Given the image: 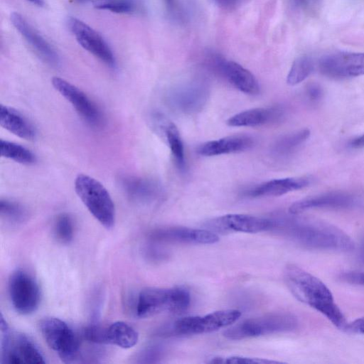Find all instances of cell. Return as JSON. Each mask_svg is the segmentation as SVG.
<instances>
[{
	"mask_svg": "<svg viewBox=\"0 0 364 364\" xmlns=\"http://www.w3.org/2000/svg\"><path fill=\"white\" fill-rule=\"evenodd\" d=\"M284 279L295 298L322 314L337 328L345 329V316L321 280L292 264L285 267Z\"/></svg>",
	"mask_w": 364,
	"mask_h": 364,
	"instance_id": "6da1fadb",
	"label": "cell"
},
{
	"mask_svg": "<svg viewBox=\"0 0 364 364\" xmlns=\"http://www.w3.org/2000/svg\"><path fill=\"white\" fill-rule=\"evenodd\" d=\"M276 223L289 238L310 250L346 252L354 247L345 232L323 221L284 218Z\"/></svg>",
	"mask_w": 364,
	"mask_h": 364,
	"instance_id": "7a4b0ae2",
	"label": "cell"
},
{
	"mask_svg": "<svg viewBox=\"0 0 364 364\" xmlns=\"http://www.w3.org/2000/svg\"><path fill=\"white\" fill-rule=\"evenodd\" d=\"M190 302V293L184 287H147L138 294L133 309L137 317L146 318L163 312L182 313Z\"/></svg>",
	"mask_w": 364,
	"mask_h": 364,
	"instance_id": "3957f363",
	"label": "cell"
},
{
	"mask_svg": "<svg viewBox=\"0 0 364 364\" xmlns=\"http://www.w3.org/2000/svg\"><path fill=\"white\" fill-rule=\"evenodd\" d=\"M75 190L93 217L105 228L112 229L115 222V208L105 187L88 175L79 174L75 181Z\"/></svg>",
	"mask_w": 364,
	"mask_h": 364,
	"instance_id": "277c9868",
	"label": "cell"
},
{
	"mask_svg": "<svg viewBox=\"0 0 364 364\" xmlns=\"http://www.w3.org/2000/svg\"><path fill=\"white\" fill-rule=\"evenodd\" d=\"M296 317L289 313L267 314L247 319L231 326L223 335L229 340L237 341L272 333L291 331L296 328Z\"/></svg>",
	"mask_w": 364,
	"mask_h": 364,
	"instance_id": "5b68a950",
	"label": "cell"
},
{
	"mask_svg": "<svg viewBox=\"0 0 364 364\" xmlns=\"http://www.w3.org/2000/svg\"><path fill=\"white\" fill-rule=\"evenodd\" d=\"M1 363H46L38 346L27 336L11 332L2 314L0 318Z\"/></svg>",
	"mask_w": 364,
	"mask_h": 364,
	"instance_id": "8992f818",
	"label": "cell"
},
{
	"mask_svg": "<svg viewBox=\"0 0 364 364\" xmlns=\"http://www.w3.org/2000/svg\"><path fill=\"white\" fill-rule=\"evenodd\" d=\"M40 330L48 346L65 363L75 362L79 358V339L65 321L55 317L44 318L40 322Z\"/></svg>",
	"mask_w": 364,
	"mask_h": 364,
	"instance_id": "52a82bcc",
	"label": "cell"
},
{
	"mask_svg": "<svg viewBox=\"0 0 364 364\" xmlns=\"http://www.w3.org/2000/svg\"><path fill=\"white\" fill-rule=\"evenodd\" d=\"M209 97L207 83L200 80H192L172 87L167 94L168 105L175 111L193 114L203 109Z\"/></svg>",
	"mask_w": 364,
	"mask_h": 364,
	"instance_id": "ba28073f",
	"label": "cell"
},
{
	"mask_svg": "<svg viewBox=\"0 0 364 364\" xmlns=\"http://www.w3.org/2000/svg\"><path fill=\"white\" fill-rule=\"evenodd\" d=\"M240 316L239 310L230 309L216 311L203 316H187L176 321L171 331L176 335L210 333L231 325Z\"/></svg>",
	"mask_w": 364,
	"mask_h": 364,
	"instance_id": "9c48e42d",
	"label": "cell"
},
{
	"mask_svg": "<svg viewBox=\"0 0 364 364\" xmlns=\"http://www.w3.org/2000/svg\"><path fill=\"white\" fill-rule=\"evenodd\" d=\"M9 294L14 309L22 315H28L38 307L41 292L37 282L28 272L17 269L9 279Z\"/></svg>",
	"mask_w": 364,
	"mask_h": 364,
	"instance_id": "30bf717a",
	"label": "cell"
},
{
	"mask_svg": "<svg viewBox=\"0 0 364 364\" xmlns=\"http://www.w3.org/2000/svg\"><path fill=\"white\" fill-rule=\"evenodd\" d=\"M67 26L77 43L107 66L114 69L117 66L115 56L105 38L94 28L79 18L70 16Z\"/></svg>",
	"mask_w": 364,
	"mask_h": 364,
	"instance_id": "8fae6325",
	"label": "cell"
},
{
	"mask_svg": "<svg viewBox=\"0 0 364 364\" xmlns=\"http://www.w3.org/2000/svg\"><path fill=\"white\" fill-rule=\"evenodd\" d=\"M321 74L332 79L364 75V53L336 52L323 56L318 62Z\"/></svg>",
	"mask_w": 364,
	"mask_h": 364,
	"instance_id": "7c38bea8",
	"label": "cell"
},
{
	"mask_svg": "<svg viewBox=\"0 0 364 364\" xmlns=\"http://www.w3.org/2000/svg\"><path fill=\"white\" fill-rule=\"evenodd\" d=\"M51 82L53 87L72 105L87 124L92 127L102 124L101 111L84 92L59 77H53Z\"/></svg>",
	"mask_w": 364,
	"mask_h": 364,
	"instance_id": "4fadbf2b",
	"label": "cell"
},
{
	"mask_svg": "<svg viewBox=\"0 0 364 364\" xmlns=\"http://www.w3.org/2000/svg\"><path fill=\"white\" fill-rule=\"evenodd\" d=\"M274 221L246 214H227L208 220V230L218 233H257L270 229Z\"/></svg>",
	"mask_w": 364,
	"mask_h": 364,
	"instance_id": "5bb4252c",
	"label": "cell"
},
{
	"mask_svg": "<svg viewBox=\"0 0 364 364\" xmlns=\"http://www.w3.org/2000/svg\"><path fill=\"white\" fill-rule=\"evenodd\" d=\"M210 57V62L215 70L234 87L247 95H256L259 93V82L247 69L218 55Z\"/></svg>",
	"mask_w": 364,
	"mask_h": 364,
	"instance_id": "9a60e30c",
	"label": "cell"
},
{
	"mask_svg": "<svg viewBox=\"0 0 364 364\" xmlns=\"http://www.w3.org/2000/svg\"><path fill=\"white\" fill-rule=\"evenodd\" d=\"M10 21L43 61L53 67L59 65L60 57L55 49L23 16L18 12H13L10 15Z\"/></svg>",
	"mask_w": 364,
	"mask_h": 364,
	"instance_id": "2e32d148",
	"label": "cell"
},
{
	"mask_svg": "<svg viewBox=\"0 0 364 364\" xmlns=\"http://www.w3.org/2000/svg\"><path fill=\"white\" fill-rule=\"evenodd\" d=\"M358 205V200L352 195L332 191L309 196L296 201L289 208L292 215H297L311 209H348Z\"/></svg>",
	"mask_w": 364,
	"mask_h": 364,
	"instance_id": "e0dca14e",
	"label": "cell"
},
{
	"mask_svg": "<svg viewBox=\"0 0 364 364\" xmlns=\"http://www.w3.org/2000/svg\"><path fill=\"white\" fill-rule=\"evenodd\" d=\"M149 237L155 242L188 244H213L219 240L218 235L208 229L186 227L156 229L150 233Z\"/></svg>",
	"mask_w": 364,
	"mask_h": 364,
	"instance_id": "ac0fdd59",
	"label": "cell"
},
{
	"mask_svg": "<svg viewBox=\"0 0 364 364\" xmlns=\"http://www.w3.org/2000/svg\"><path fill=\"white\" fill-rule=\"evenodd\" d=\"M253 144V139L248 135H232L203 143L198 147L197 152L203 156H215L243 151Z\"/></svg>",
	"mask_w": 364,
	"mask_h": 364,
	"instance_id": "d6986e66",
	"label": "cell"
},
{
	"mask_svg": "<svg viewBox=\"0 0 364 364\" xmlns=\"http://www.w3.org/2000/svg\"><path fill=\"white\" fill-rule=\"evenodd\" d=\"M283 114L279 107L252 108L232 116L226 123L230 127H258L274 122Z\"/></svg>",
	"mask_w": 364,
	"mask_h": 364,
	"instance_id": "ffe728a7",
	"label": "cell"
},
{
	"mask_svg": "<svg viewBox=\"0 0 364 364\" xmlns=\"http://www.w3.org/2000/svg\"><path fill=\"white\" fill-rule=\"evenodd\" d=\"M310 179L306 177H290L272 179L263 182L249 190L251 197L280 196L289 192L302 189L309 186Z\"/></svg>",
	"mask_w": 364,
	"mask_h": 364,
	"instance_id": "44dd1931",
	"label": "cell"
},
{
	"mask_svg": "<svg viewBox=\"0 0 364 364\" xmlns=\"http://www.w3.org/2000/svg\"><path fill=\"white\" fill-rule=\"evenodd\" d=\"M0 124L20 138L32 140L36 137L33 124L17 109L2 104L0 105Z\"/></svg>",
	"mask_w": 364,
	"mask_h": 364,
	"instance_id": "7402d4cb",
	"label": "cell"
},
{
	"mask_svg": "<svg viewBox=\"0 0 364 364\" xmlns=\"http://www.w3.org/2000/svg\"><path fill=\"white\" fill-rule=\"evenodd\" d=\"M122 186L131 199L140 203L153 201L161 195V187L146 178L128 176L122 178Z\"/></svg>",
	"mask_w": 364,
	"mask_h": 364,
	"instance_id": "603a6c76",
	"label": "cell"
},
{
	"mask_svg": "<svg viewBox=\"0 0 364 364\" xmlns=\"http://www.w3.org/2000/svg\"><path fill=\"white\" fill-rule=\"evenodd\" d=\"M310 136L307 129L297 130L278 137L271 146V152L274 156L284 157L293 154Z\"/></svg>",
	"mask_w": 364,
	"mask_h": 364,
	"instance_id": "cb8c5ba5",
	"label": "cell"
},
{
	"mask_svg": "<svg viewBox=\"0 0 364 364\" xmlns=\"http://www.w3.org/2000/svg\"><path fill=\"white\" fill-rule=\"evenodd\" d=\"M108 344L115 345L122 348L134 346L139 339L136 330L124 321H117L107 327Z\"/></svg>",
	"mask_w": 364,
	"mask_h": 364,
	"instance_id": "d4e9b609",
	"label": "cell"
},
{
	"mask_svg": "<svg viewBox=\"0 0 364 364\" xmlns=\"http://www.w3.org/2000/svg\"><path fill=\"white\" fill-rule=\"evenodd\" d=\"M162 129L168 144L175 164L181 171L186 167L184 146L177 127L171 122L166 121Z\"/></svg>",
	"mask_w": 364,
	"mask_h": 364,
	"instance_id": "484cf974",
	"label": "cell"
},
{
	"mask_svg": "<svg viewBox=\"0 0 364 364\" xmlns=\"http://www.w3.org/2000/svg\"><path fill=\"white\" fill-rule=\"evenodd\" d=\"M1 156L16 162L31 165L36 162V155L25 146L7 140L1 139Z\"/></svg>",
	"mask_w": 364,
	"mask_h": 364,
	"instance_id": "4316f807",
	"label": "cell"
},
{
	"mask_svg": "<svg viewBox=\"0 0 364 364\" xmlns=\"http://www.w3.org/2000/svg\"><path fill=\"white\" fill-rule=\"evenodd\" d=\"M314 63L308 55L297 58L292 63L287 77V82L290 85H296L306 80L313 72Z\"/></svg>",
	"mask_w": 364,
	"mask_h": 364,
	"instance_id": "83f0119b",
	"label": "cell"
},
{
	"mask_svg": "<svg viewBox=\"0 0 364 364\" xmlns=\"http://www.w3.org/2000/svg\"><path fill=\"white\" fill-rule=\"evenodd\" d=\"M100 10L117 14H132L139 9L137 0H105L95 4Z\"/></svg>",
	"mask_w": 364,
	"mask_h": 364,
	"instance_id": "f1b7e54d",
	"label": "cell"
},
{
	"mask_svg": "<svg viewBox=\"0 0 364 364\" xmlns=\"http://www.w3.org/2000/svg\"><path fill=\"white\" fill-rule=\"evenodd\" d=\"M0 213L4 218L14 223H21L27 218V211L24 207L8 199L1 200Z\"/></svg>",
	"mask_w": 364,
	"mask_h": 364,
	"instance_id": "f546056e",
	"label": "cell"
},
{
	"mask_svg": "<svg viewBox=\"0 0 364 364\" xmlns=\"http://www.w3.org/2000/svg\"><path fill=\"white\" fill-rule=\"evenodd\" d=\"M54 234L61 243L68 244L73 240L74 227L69 215L62 213L57 217L54 223Z\"/></svg>",
	"mask_w": 364,
	"mask_h": 364,
	"instance_id": "4dcf8cb0",
	"label": "cell"
},
{
	"mask_svg": "<svg viewBox=\"0 0 364 364\" xmlns=\"http://www.w3.org/2000/svg\"><path fill=\"white\" fill-rule=\"evenodd\" d=\"M210 363H228V364H269L279 363V362L259 358H251L245 356H214L208 361Z\"/></svg>",
	"mask_w": 364,
	"mask_h": 364,
	"instance_id": "1f68e13d",
	"label": "cell"
},
{
	"mask_svg": "<svg viewBox=\"0 0 364 364\" xmlns=\"http://www.w3.org/2000/svg\"><path fill=\"white\" fill-rule=\"evenodd\" d=\"M84 338L95 344H108L107 328L93 322L83 329Z\"/></svg>",
	"mask_w": 364,
	"mask_h": 364,
	"instance_id": "d6a6232c",
	"label": "cell"
},
{
	"mask_svg": "<svg viewBox=\"0 0 364 364\" xmlns=\"http://www.w3.org/2000/svg\"><path fill=\"white\" fill-rule=\"evenodd\" d=\"M163 355V349L161 346L154 345L146 347L139 356L138 363H154L159 362Z\"/></svg>",
	"mask_w": 364,
	"mask_h": 364,
	"instance_id": "836d02e7",
	"label": "cell"
},
{
	"mask_svg": "<svg viewBox=\"0 0 364 364\" xmlns=\"http://www.w3.org/2000/svg\"><path fill=\"white\" fill-rule=\"evenodd\" d=\"M305 95L309 102L316 104L322 99L323 90L320 85L314 82L310 83L305 90Z\"/></svg>",
	"mask_w": 364,
	"mask_h": 364,
	"instance_id": "e575fe53",
	"label": "cell"
},
{
	"mask_svg": "<svg viewBox=\"0 0 364 364\" xmlns=\"http://www.w3.org/2000/svg\"><path fill=\"white\" fill-rule=\"evenodd\" d=\"M340 278L348 283L364 285V272H347L343 273Z\"/></svg>",
	"mask_w": 364,
	"mask_h": 364,
	"instance_id": "d590c367",
	"label": "cell"
},
{
	"mask_svg": "<svg viewBox=\"0 0 364 364\" xmlns=\"http://www.w3.org/2000/svg\"><path fill=\"white\" fill-rule=\"evenodd\" d=\"M345 330L349 332L364 335V317L359 318L347 323Z\"/></svg>",
	"mask_w": 364,
	"mask_h": 364,
	"instance_id": "8d00e7d4",
	"label": "cell"
},
{
	"mask_svg": "<svg viewBox=\"0 0 364 364\" xmlns=\"http://www.w3.org/2000/svg\"><path fill=\"white\" fill-rule=\"evenodd\" d=\"M312 0H290L291 4L297 9H306Z\"/></svg>",
	"mask_w": 364,
	"mask_h": 364,
	"instance_id": "74e56055",
	"label": "cell"
},
{
	"mask_svg": "<svg viewBox=\"0 0 364 364\" xmlns=\"http://www.w3.org/2000/svg\"><path fill=\"white\" fill-rule=\"evenodd\" d=\"M350 146L354 149L364 148V134L355 138L350 143Z\"/></svg>",
	"mask_w": 364,
	"mask_h": 364,
	"instance_id": "f35d334b",
	"label": "cell"
},
{
	"mask_svg": "<svg viewBox=\"0 0 364 364\" xmlns=\"http://www.w3.org/2000/svg\"><path fill=\"white\" fill-rule=\"evenodd\" d=\"M237 0H216V1L221 6H228L234 4Z\"/></svg>",
	"mask_w": 364,
	"mask_h": 364,
	"instance_id": "ab89813d",
	"label": "cell"
},
{
	"mask_svg": "<svg viewBox=\"0 0 364 364\" xmlns=\"http://www.w3.org/2000/svg\"><path fill=\"white\" fill-rule=\"evenodd\" d=\"M27 1L31 2V4L43 7L45 6V1L44 0H26Z\"/></svg>",
	"mask_w": 364,
	"mask_h": 364,
	"instance_id": "60d3db41",
	"label": "cell"
},
{
	"mask_svg": "<svg viewBox=\"0 0 364 364\" xmlns=\"http://www.w3.org/2000/svg\"><path fill=\"white\" fill-rule=\"evenodd\" d=\"M360 258L361 261L364 263V239H363L361 246H360Z\"/></svg>",
	"mask_w": 364,
	"mask_h": 364,
	"instance_id": "b9f144b4",
	"label": "cell"
},
{
	"mask_svg": "<svg viewBox=\"0 0 364 364\" xmlns=\"http://www.w3.org/2000/svg\"><path fill=\"white\" fill-rule=\"evenodd\" d=\"M75 1H85V0H75Z\"/></svg>",
	"mask_w": 364,
	"mask_h": 364,
	"instance_id": "7bdbcfd3",
	"label": "cell"
},
{
	"mask_svg": "<svg viewBox=\"0 0 364 364\" xmlns=\"http://www.w3.org/2000/svg\"><path fill=\"white\" fill-rule=\"evenodd\" d=\"M167 1H169V2H171V0H167Z\"/></svg>",
	"mask_w": 364,
	"mask_h": 364,
	"instance_id": "ee69618b",
	"label": "cell"
}]
</instances>
